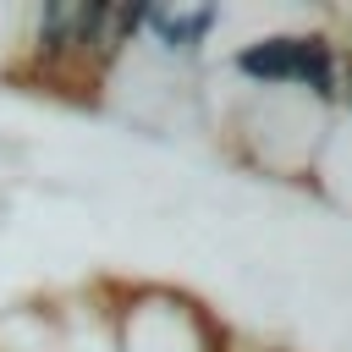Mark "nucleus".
Masks as SVG:
<instances>
[{"instance_id": "obj_1", "label": "nucleus", "mask_w": 352, "mask_h": 352, "mask_svg": "<svg viewBox=\"0 0 352 352\" xmlns=\"http://www.w3.org/2000/svg\"><path fill=\"white\" fill-rule=\"evenodd\" d=\"M226 22H231L226 6H148V16H143V38H138V44H143L154 60L187 72V66L204 60L209 38H214Z\"/></svg>"}, {"instance_id": "obj_2", "label": "nucleus", "mask_w": 352, "mask_h": 352, "mask_svg": "<svg viewBox=\"0 0 352 352\" xmlns=\"http://www.w3.org/2000/svg\"><path fill=\"white\" fill-rule=\"evenodd\" d=\"M16 50H22V6H0V77L16 72Z\"/></svg>"}]
</instances>
